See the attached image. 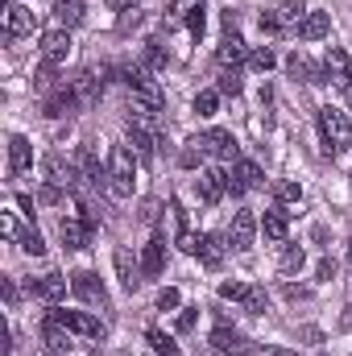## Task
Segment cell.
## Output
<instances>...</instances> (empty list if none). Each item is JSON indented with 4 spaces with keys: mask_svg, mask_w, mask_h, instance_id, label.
<instances>
[{
    "mask_svg": "<svg viewBox=\"0 0 352 356\" xmlns=\"http://www.w3.org/2000/svg\"><path fill=\"white\" fill-rule=\"evenodd\" d=\"M245 294H249L245 282H220V298L224 302H245Z\"/></svg>",
    "mask_w": 352,
    "mask_h": 356,
    "instance_id": "f35d334b",
    "label": "cell"
},
{
    "mask_svg": "<svg viewBox=\"0 0 352 356\" xmlns=\"http://www.w3.org/2000/svg\"><path fill=\"white\" fill-rule=\"evenodd\" d=\"M286 25L278 21V13H262V33H282Z\"/></svg>",
    "mask_w": 352,
    "mask_h": 356,
    "instance_id": "7dc6e473",
    "label": "cell"
},
{
    "mask_svg": "<svg viewBox=\"0 0 352 356\" xmlns=\"http://www.w3.org/2000/svg\"><path fill=\"white\" fill-rule=\"evenodd\" d=\"M207 344H211L220 356H249V348H253V344H249L237 327H228V323H220V327L211 332V340H207Z\"/></svg>",
    "mask_w": 352,
    "mask_h": 356,
    "instance_id": "ba28073f",
    "label": "cell"
},
{
    "mask_svg": "<svg viewBox=\"0 0 352 356\" xmlns=\"http://www.w3.org/2000/svg\"><path fill=\"white\" fill-rule=\"evenodd\" d=\"M249 315H265L269 311V294H265V286H249V294H245V302H241Z\"/></svg>",
    "mask_w": 352,
    "mask_h": 356,
    "instance_id": "4dcf8cb0",
    "label": "cell"
},
{
    "mask_svg": "<svg viewBox=\"0 0 352 356\" xmlns=\"http://www.w3.org/2000/svg\"><path fill=\"white\" fill-rule=\"evenodd\" d=\"M54 17H58L67 29H75V25L83 21V0H54Z\"/></svg>",
    "mask_w": 352,
    "mask_h": 356,
    "instance_id": "f1b7e54d",
    "label": "cell"
},
{
    "mask_svg": "<svg viewBox=\"0 0 352 356\" xmlns=\"http://www.w3.org/2000/svg\"><path fill=\"white\" fill-rule=\"evenodd\" d=\"M224 25H228V33H224V42L216 46V63H220L224 71H237L241 63H249V50H245V42L237 38V29H232V17H224Z\"/></svg>",
    "mask_w": 352,
    "mask_h": 356,
    "instance_id": "277c9868",
    "label": "cell"
},
{
    "mask_svg": "<svg viewBox=\"0 0 352 356\" xmlns=\"http://www.w3.org/2000/svg\"><path fill=\"white\" fill-rule=\"evenodd\" d=\"M33 29H38V13L13 0V4L4 8V33H8V38H25V33H33Z\"/></svg>",
    "mask_w": 352,
    "mask_h": 356,
    "instance_id": "8fae6325",
    "label": "cell"
},
{
    "mask_svg": "<svg viewBox=\"0 0 352 356\" xmlns=\"http://www.w3.org/2000/svg\"><path fill=\"white\" fill-rule=\"evenodd\" d=\"M21 249H25L29 257H42V253H46V241H42V232H38V228L21 232Z\"/></svg>",
    "mask_w": 352,
    "mask_h": 356,
    "instance_id": "8d00e7d4",
    "label": "cell"
},
{
    "mask_svg": "<svg viewBox=\"0 0 352 356\" xmlns=\"http://www.w3.org/2000/svg\"><path fill=\"white\" fill-rule=\"evenodd\" d=\"M29 294H38V298H46V302H63V298H67V277H63V273L29 277Z\"/></svg>",
    "mask_w": 352,
    "mask_h": 356,
    "instance_id": "d6986e66",
    "label": "cell"
},
{
    "mask_svg": "<svg viewBox=\"0 0 352 356\" xmlns=\"http://www.w3.org/2000/svg\"><path fill=\"white\" fill-rule=\"evenodd\" d=\"M216 91H220V95H241V75H237V71H224Z\"/></svg>",
    "mask_w": 352,
    "mask_h": 356,
    "instance_id": "b9f144b4",
    "label": "cell"
},
{
    "mask_svg": "<svg viewBox=\"0 0 352 356\" xmlns=\"http://www.w3.org/2000/svg\"><path fill=\"white\" fill-rule=\"evenodd\" d=\"M349 277H352V241H349Z\"/></svg>",
    "mask_w": 352,
    "mask_h": 356,
    "instance_id": "11a10c76",
    "label": "cell"
},
{
    "mask_svg": "<svg viewBox=\"0 0 352 356\" xmlns=\"http://www.w3.org/2000/svg\"><path fill=\"white\" fill-rule=\"evenodd\" d=\"M273 195H278V203H298V199H303V186H298V182H278Z\"/></svg>",
    "mask_w": 352,
    "mask_h": 356,
    "instance_id": "60d3db41",
    "label": "cell"
},
{
    "mask_svg": "<svg viewBox=\"0 0 352 356\" xmlns=\"http://www.w3.org/2000/svg\"><path fill=\"white\" fill-rule=\"evenodd\" d=\"M42 178H46L50 186H58V191H71L75 178H79V166H71L63 154H46V158H42Z\"/></svg>",
    "mask_w": 352,
    "mask_h": 356,
    "instance_id": "5b68a950",
    "label": "cell"
},
{
    "mask_svg": "<svg viewBox=\"0 0 352 356\" xmlns=\"http://www.w3.org/2000/svg\"><path fill=\"white\" fill-rule=\"evenodd\" d=\"M199 145L207 149V154H216V158H237V137L228 133V129H207V133H199Z\"/></svg>",
    "mask_w": 352,
    "mask_h": 356,
    "instance_id": "e0dca14e",
    "label": "cell"
},
{
    "mask_svg": "<svg viewBox=\"0 0 352 356\" xmlns=\"http://www.w3.org/2000/svg\"><path fill=\"white\" fill-rule=\"evenodd\" d=\"M191 108H195L199 116H216V108H220V91H211V88H207V91H199Z\"/></svg>",
    "mask_w": 352,
    "mask_h": 356,
    "instance_id": "e575fe53",
    "label": "cell"
},
{
    "mask_svg": "<svg viewBox=\"0 0 352 356\" xmlns=\"http://www.w3.org/2000/svg\"><path fill=\"white\" fill-rule=\"evenodd\" d=\"M17 207H21L25 216H33V199H29V195H17Z\"/></svg>",
    "mask_w": 352,
    "mask_h": 356,
    "instance_id": "f5cc1de1",
    "label": "cell"
},
{
    "mask_svg": "<svg viewBox=\"0 0 352 356\" xmlns=\"http://www.w3.org/2000/svg\"><path fill=\"white\" fill-rule=\"evenodd\" d=\"M315 277H319V282H332V277H336V261H332V257H323V261L315 266Z\"/></svg>",
    "mask_w": 352,
    "mask_h": 356,
    "instance_id": "c3c4849f",
    "label": "cell"
},
{
    "mask_svg": "<svg viewBox=\"0 0 352 356\" xmlns=\"http://www.w3.org/2000/svg\"><path fill=\"white\" fill-rule=\"evenodd\" d=\"M178 307H182V294L175 286H162L158 290V311H178Z\"/></svg>",
    "mask_w": 352,
    "mask_h": 356,
    "instance_id": "ab89813d",
    "label": "cell"
},
{
    "mask_svg": "<svg viewBox=\"0 0 352 356\" xmlns=\"http://www.w3.org/2000/svg\"><path fill=\"white\" fill-rule=\"evenodd\" d=\"M257 186H262V166L249 162V158H237V166H232V175H228V191L241 199L245 191H257Z\"/></svg>",
    "mask_w": 352,
    "mask_h": 356,
    "instance_id": "9c48e42d",
    "label": "cell"
},
{
    "mask_svg": "<svg viewBox=\"0 0 352 356\" xmlns=\"http://www.w3.org/2000/svg\"><path fill=\"white\" fill-rule=\"evenodd\" d=\"M145 344H150L158 356H178V344L166 336V332H158V327H150V332H145Z\"/></svg>",
    "mask_w": 352,
    "mask_h": 356,
    "instance_id": "f546056e",
    "label": "cell"
},
{
    "mask_svg": "<svg viewBox=\"0 0 352 356\" xmlns=\"http://www.w3.org/2000/svg\"><path fill=\"white\" fill-rule=\"evenodd\" d=\"M249 356H298V353H290V348H278V344H253V348H249Z\"/></svg>",
    "mask_w": 352,
    "mask_h": 356,
    "instance_id": "ee69618b",
    "label": "cell"
},
{
    "mask_svg": "<svg viewBox=\"0 0 352 356\" xmlns=\"http://www.w3.org/2000/svg\"><path fill=\"white\" fill-rule=\"evenodd\" d=\"M303 266H307L303 245H286V249H282V273H298Z\"/></svg>",
    "mask_w": 352,
    "mask_h": 356,
    "instance_id": "1f68e13d",
    "label": "cell"
},
{
    "mask_svg": "<svg viewBox=\"0 0 352 356\" xmlns=\"http://www.w3.org/2000/svg\"><path fill=\"white\" fill-rule=\"evenodd\" d=\"M42 108H46V116H54V120H63V116H71V112H79L83 104H79V95H75V88H58L54 95H50V99H46V104H42Z\"/></svg>",
    "mask_w": 352,
    "mask_h": 356,
    "instance_id": "7402d4cb",
    "label": "cell"
},
{
    "mask_svg": "<svg viewBox=\"0 0 352 356\" xmlns=\"http://www.w3.org/2000/svg\"><path fill=\"white\" fill-rule=\"evenodd\" d=\"M195 257L207 269H220L224 266V245H220V236H199V241H195Z\"/></svg>",
    "mask_w": 352,
    "mask_h": 356,
    "instance_id": "4316f807",
    "label": "cell"
},
{
    "mask_svg": "<svg viewBox=\"0 0 352 356\" xmlns=\"http://www.w3.org/2000/svg\"><path fill=\"white\" fill-rule=\"evenodd\" d=\"M286 71H290L294 79H307V83H328V71H323V67H315L311 58H303L298 50L286 58Z\"/></svg>",
    "mask_w": 352,
    "mask_h": 356,
    "instance_id": "cb8c5ba5",
    "label": "cell"
},
{
    "mask_svg": "<svg viewBox=\"0 0 352 356\" xmlns=\"http://www.w3.org/2000/svg\"><path fill=\"white\" fill-rule=\"evenodd\" d=\"M298 336H303V340H307V344H319V340H323V332H319V327H303V332H298Z\"/></svg>",
    "mask_w": 352,
    "mask_h": 356,
    "instance_id": "f907efd6",
    "label": "cell"
},
{
    "mask_svg": "<svg viewBox=\"0 0 352 356\" xmlns=\"http://www.w3.org/2000/svg\"><path fill=\"white\" fill-rule=\"evenodd\" d=\"M162 269H166V236H154L145 245V253H141V273L145 277H162Z\"/></svg>",
    "mask_w": 352,
    "mask_h": 356,
    "instance_id": "603a6c76",
    "label": "cell"
},
{
    "mask_svg": "<svg viewBox=\"0 0 352 356\" xmlns=\"http://www.w3.org/2000/svg\"><path fill=\"white\" fill-rule=\"evenodd\" d=\"M71 290H75V298H83V302L108 307V290H104V282H99L91 269H79V273H71Z\"/></svg>",
    "mask_w": 352,
    "mask_h": 356,
    "instance_id": "30bf717a",
    "label": "cell"
},
{
    "mask_svg": "<svg viewBox=\"0 0 352 356\" xmlns=\"http://www.w3.org/2000/svg\"><path fill=\"white\" fill-rule=\"evenodd\" d=\"M195 319H199V307H182V311H178V332H191Z\"/></svg>",
    "mask_w": 352,
    "mask_h": 356,
    "instance_id": "f6af8a7d",
    "label": "cell"
},
{
    "mask_svg": "<svg viewBox=\"0 0 352 356\" xmlns=\"http://www.w3.org/2000/svg\"><path fill=\"white\" fill-rule=\"evenodd\" d=\"M195 191H199V199H203V203H220V199H224V191H228V175H224L220 166H207V170H199Z\"/></svg>",
    "mask_w": 352,
    "mask_h": 356,
    "instance_id": "4fadbf2b",
    "label": "cell"
},
{
    "mask_svg": "<svg viewBox=\"0 0 352 356\" xmlns=\"http://www.w3.org/2000/svg\"><path fill=\"white\" fill-rule=\"evenodd\" d=\"M319 141H323V154L328 158H340L344 149H352V124L349 116L332 104L319 108Z\"/></svg>",
    "mask_w": 352,
    "mask_h": 356,
    "instance_id": "6da1fadb",
    "label": "cell"
},
{
    "mask_svg": "<svg viewBox=\"0 0 352 356\" xmlns=\"http://www.w3.org/2000/svg\"><path fill=\"white\" fill-rule=\"evenodd\" d=\"M203 25H207V17H203V4L186 17V29H191V38H203Z\"/></svg>",
    "mask_w": 352,
    "mask_h": 356,
    "instance_id": "7bdbcfd3",
    "label": "cell"
},
{
    "mask_svg": "<svg viewBox=\"0 0 352 356\" xmlns=\"http://www.w3.org/2000/svg\"><path fill=\"white\" fill-rule=\"evenodd\" d=\"M162 63H166V50H162V42H145V63H141V67H145V71H158Z\"/></svg>",
    "mask_w": 352,
    "mask_h": 356,
    "instance_id": "74e56055",
    "label": "cell"
},
{
    "mask_svg": "<svg viewBox=\"0 0 352 356\" xmlns=\"http://www.w3.org/2000/svg\"><path fill=\"white\" fill-rule=\"evenodd\" d=\"M4 302L17 307V286H13V282H4Z\"/></svg>",
    "mask_w": 352,
    "mask_h": 356,
    "instance_id": "db71d44e",
    "label": "cell"
},
{
    "mask_svg": "<svg viewBox=\"0 0 352 356\" xmlns=\"http://www.w3.org/2000/svg\"><path fill=\"white\" fill-rule=\"evenodd\" d=\"M262 232H265V241H278V245L290 236V220H286L282 207H273V211H265L262 216Z\"/></svg>",
    "mask_w": 352,
    "mask_h": 356,
    "instance_id": "83f0119b",
    "label": "cell"
},
{
    "mask_svg": "<svg viewBox=\"0 0 352 356\" xmlns=\"http://www.w3.org/2000/svg\"><path fill=\"white\" fill-rule=\"evenodd\" d=\"M257 228H262V220H257L253 211H237V216H232V224H228V249L249 253V249H253Z\"/></svg>",
    "mask_w": 352,
    "mask_h": 356,
    "instance_id": "3957f363",
    "label": "cell"
},
{
    "mask_svg": "<svg viewBox=\"0 0 352 356\" xmlns=\"http://www.w3.org/2000/svg\"><path fill=\"white\" fill-rule=\"evenodd\" d=\"M63 327H71L75 336H88V340H104V323L95 319V315H88V311H50Z\"/></svg>",
    "mask_w": 352,
    "mask_h": 356,
    "instance_id": "8992f818",
    "label": "cell"
},
{
    "mask_svg": "<svg viewBox=\"0 0 352 356\" xmlns=\"http://www.w3.org/2000/svg\"><path fill=\"white\" fill-rule=\"evenodd\" d=\"M303 17H307L303 0H286V4L278 8V21H282V25H303Z\"/></svg>",
    "mask_w": 352,
    "mask_h": 356,
    "instance_id": "836d02e7",
    "label": "cell"
},
{
    "mask_svg": "<svg viewBox=\"0 0 352 356\" xmlns=\"http://www.w3.org/2000/svg\"><path fill=\"white\" fill-rule=\"evenodd\" d=\"M282 294H286V298H294V302H298V298H307V290H303V286H294V282H286V286H282Z\"/></svg>",
    "mask_w": 352,
    "mask_h": 356,
    "instance_id": "681fc988",
    "label": "cell"
},
{
    "mask_svg": "<svg viewBox=\"0 0 352 356\" xmlns=\"http://www.w3.org/2000/svg\"><path fill=\"white\" fill-rule=\"evenodd\" d=\"M0 232H4V236H8V241H21V228H17V220H13V216H8V211H4V216H0Z\"/></svg>",
    "mask_w": 352,
    "mask_h": 356,
    "instance_id": "bcb514c9",
    "label": "cell"
},
{
    "mask_svg": "<svg viewBox=\"0 0 352 356\" xmlns=\"http://www.w3.org/2000/svg\"><path fill=\"white\" fill-rule=\"evenodd\" d=\"M141 0H108V8H116V13H125V8H137Z\"/></svg>",
    "mask_w": 352,
    "mask_h": 356,
    "instance_id": "816d5d0a",
    "label": "cell"
},
{
    "mask_svg": "<svg viewBox=\"0 0 352 356\" xmlns=\"http://www.w3.org/2000/svg\"><path fill=\"white\" fill-rule=\"evenodd\" d=\"M249 67L265 75V71H273V67H278V54H273L269 46H257V50H249Z\"/></svg>",
    "mask_w": 352,
    "mask_h": 356,
    "instance_id": "d6a6232c",
    "label": "cell"
},
{
    "mask_svg": "<svg viewBox=\"0 0 352 356\" xmlns=\"http://www.w3.org/2000/svg\"><path fill=\"white\" fill-rule=\"evenodd\" d=\"M203 154H207V149H203V145H199V137H195V141H186V149L178 154V162H182L186 170H195V166L203 162Z\"/></svg>",
    "mask_w": 352,
    "mask_h": 356,
    "instance_id": "d590c367",
    "label": "cell"
},
{
    "mask_svg": "<svg viewBox=\"0 0 352 356\" xmlns=\"http://www.w3.org/2000/svg\"><path fill=\"white\" fill-rule=\"evenodd\" d=\"M112 266H116V277H120V286L133 294L141 282H145V273H141V261H133V253L129 249H116L112 253Z\"/></svg>",
    "mask_w": 352,
    "mask_h": 356,
    "instance_id": "5bb4252c",
    "label": "cell"
},
{
    "mask_svg": "<svg viewBox=\"0 0 352 356\" xmlns=\"http://www.w3.org/2000/svg\"><path fill=\"white\" fill-rule=\"evenodd\" d=\"M71 88H75V95H79V104H83V108H91V104L99 99V91H104V71H95V67L79 71V75L71 79Z\"/></svg>",
    "mask_w": 352,
    "mask_h": 356,
    "instance_id": "9a60e30c",
    "label": "cell"
},
{
    "mask_svg": "<svg viewBox=\"0 0 352 356\" xmlns=\"http://www.w3.org/2000/svg\"><path fill=\"white\" fill-rule=\"evenodd\" d=\"M67 58H71V33H67V29L42 33V63H46V67H63Z\"/></svg>",
    "mask_w": 352,
    "mask_h": 356,
    "instance_id": "52a82bcc",
    "label": "cell"
},
{
    "mask_svg": "<svg viewBox=\"0 0 352 356\" xmlns=\"http://www.w3.org/2000/svg\"><path fill=\"white\" fill-rule=\"evenodd\" d=\"M75 166H79V178H83V182H91V186L108 182V166H99V158H95V149H91V145H79Z\"/></svg>",
    "mask_w": 352,
    "mask_h": 356,
    "instance_id": "44dd1931",
    "label": "cell"
},
{
    "mask_svg": "<svg viewBox=\"0 0 352 356\" xmlns=\"http://www.w3.org/2000/svg\"><path fill=\"white\" fill-rule=\"evenodd\" d=\"M328 33H332V13H307L303 25H298V38L303 42H319Z\"/></svg>",
    "mask_w": 352,
    "mask_h": 356,
    "instance_id": "484cf974",
    "label": "cell"
},
{
    "mask_svg": "<svg viewBox=\"0 0 352 356\" xmlns=\"http://www.w3.org/2000/svg\"><path fill=\"white\" fill-rule=\"evenodd\" d=\"M133 182H137V154L129 145H112L108 154V195L112 199H129L133 195Z\"/></svg>",
    "mask_w": 352,
    "mask_h": 356,
    "instance_id": "7a4b0ae2",
    "label": "cell"
},
{
    "mask_svg": "<svg viewBox=\"0 0 352 356\" xmlns=\"http://www.w3.org/2000/svg\"><path fill=\"white\" fill-rule=\"evenodd\" d=\"M129 145H133L137 162H154V145H158V133H154V129H145V124H137V120H129Z\"/></svg>",
    "mask_w": 352,
    "mask_h": 356,
    "instance_id": "ac0fdd59",
    "label": "cell"
},
{
    "mask_svg": "<svg viewBox=\"0 0 352 356\" xmlns=\"http://www.w3.org/2000/svg\"><path fill=\"white\" fill-rule=\"evenodd\" d=\"M42 340L50 344V353H71V327H63L54 315L42 319Z\"/></svg>",
    "mask_w": 352,
    "mask_h": 356,
    "instance_id": "d4e9b609",
    "label": "cell"
},
{
    "mask_svg": "<svg viewBox=\"0 0 352 356\" xmlns=\"http://www.w3.org/2000/svg\"><path fill=\"white\" fill-rule=\"evenodd\" d=\"M323 71H328V83H340V88H349L352 83V63H349V54H344L340 46H328V54H323Z\"/></svg>",
    "mask_w": 352,
    "mask_h": 356,
    "instance_id": "2e32d148",
    "label": "cell"
},
{
    "mask_svg": "<svg viewBox=\"0 0 352 356\" xmlns=\"http://www.w3.org/2000/svg\"><path fill=\"white\" fill-rule=\"evenodd\" d=\"M91 232H95V228H91L88 220H79V216H63V220H58V236H63L67 249H88Z\"/></svg>",
    "mask_w": 352,
    "mask_h": 356,
    "instance_id": "7c38bea8",
    "label": "cell"
},
{
    "mask_svg": "<svg viewBox=\"0 0 352 356\" xmlns=\"http://www.w3.org/2000/svg\"><path fill=\"white\" fill-rule=\"evenodd\" d=\"M29 166H33V145H29V137L13 133V137H8V170H13V175H25Z\"/></svg>",
    "mask_w": 352,
    "mask_h": 356,
    "instance_id": "ffe728a7",
    "label": "cell"
}]
</instances>
